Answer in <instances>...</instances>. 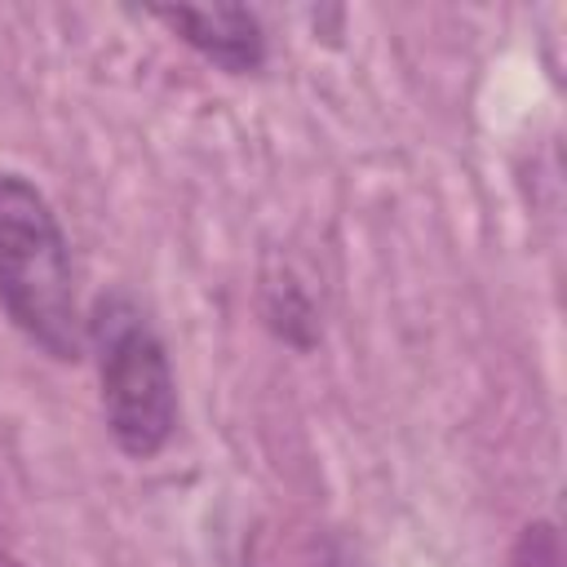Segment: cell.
Here are the masks:
<instances>
[{"label": "cell", "mask_w": 567, "mask_h": 567, "mask_svg": "<svg viewBox=\"0 0 567 567\" xmlns=\"http://www.w3.org/2000/svg\"><path fill=\"white\" fill-rule=\"evenodd\" d=\"M0 306L13 328L53 359H80L84 319L75 306L71 244L49 199L0 168Z\"/></svg>", "instance_id": "obj_1"}, {"label": "cell", "mask_w": 567, "mask_h": 567, "mask_svg": "<svg viewBox=\"0 0 567 567\" xmlns=\"http://www.w3.org/2000/svg\"><path fill=\"white\" fill-rule=\"evenodd\" d=\"M84 341L97 359L111 439L137 461L155 456L177 425V385L146 310L128 292H102L84 319Z\"/></svg>", "instance_id": "obj_2"}, {"label": "cell", "mask_w": 567, "mask_h": 567, "mask_svg": "<svg viewBox=\"0 0 567 567\" xmlns=\"http://www.w3.org/2000/svg\"><path fill=\"white\" fill-rule=\"evenodd\" d=\"M151 18H159L164 27H173L195 53H204L213 66L230 71V75H248L266 62V35L257 13H248L244 4H213V9H151Z\"/></svg>", "instance_id": "obj_3"}, {"label": "cell", "mask_w": 567, "mask_h": 567, "mask_svg": "<svg viewBox=\"0 0 567 567\" xmlns=\"http://www.w3.org/2000/svg\"><path fill=\"white\" fill-rule=\"evenodd\" d=\"M509 567H563V536L554 523L536 518L518 532L514 540V554H509Z\"/></svg>", "instance_id": "obj_4"}, {"label": "cell", "mask_w": 567, "mask_h": 567, "mask_svg": "<svg viewBox=\"0 0 567 567\" xmlns=\"http://www.w3.org/2000/svg\"><path fill=\"white\" fill-rule=\"evenodd\" d=\"M0 567H22V563H18V558H13L9 549H0Z\"/></svg>", "instance_id": "obj_5"}]
</instances>
